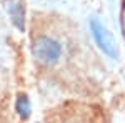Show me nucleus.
I'll use <instances>...</instances> for the list:
<instances>
[{
  "instance_id": "obj_1",
  "label": "nucleus",
  "mask_w": 125,
  "mask_h": 123,
  "mask_svg": "<svg viewBox=\"0 0 125 123\" xmlns=\"http://www.w3.org/2000/svg\"><path fill=\"white\" fill-rule=\"evenodd\" d=\"M32 55L42 65H55L63 55V45L53 37L40 35L32 43Z\"/></svg>"
},
{
  "instance_id": "obj_2",
  "label": "nucleus",
  "mask_w": 125,
  "mask_h": 123,
  "mask_svg": "<svg viewBox=\"0 0 125 123\" xmlns=\"http://www.w3.org/2000/svg\"><path fill=\"white\" fill-rule=\"evenodd\" d=\"M88 28H90V33H92L95 45L105 57L112 58V60L118 58V48H117V43L112 37V33L97 17H92L88 20Z\"/></svg>"
},
{
  "instance_id": "obj_3",
  "label": "nucleus",
  "mask_w": 125,
  "mask_h": 123,
  "mask_svg": "<svg viewBox=\"0 0 125 123\" xmlns=\"http://www.w3.org/2000/svg\"><path fill=\"white\" fill-rule=\"evenodd\" d=\"M5 10L9 13L13 27L20 32L25 30V7L20 0H3Z\"/></svg>"
},
{
  "instance_id": "obj_4",
  "label": "nucleus",
  "mask_w": 125,
  "mask_h": 123,
  "mask_svg": "<svg viewBox=\"0 0 125 123\" xmlns=\"http://www.w3.org/2000/svg\"><path fill=\"white\" fill-rule=\"evenodd\" d=\"M15 112L23 120H27L30 115H32V103H30V98L27 95L22 93V95L17 96V100H15Z\"/></svg>"
}]
</instances>
